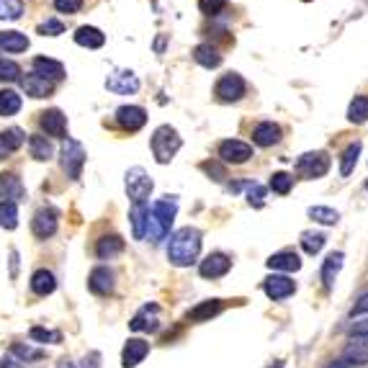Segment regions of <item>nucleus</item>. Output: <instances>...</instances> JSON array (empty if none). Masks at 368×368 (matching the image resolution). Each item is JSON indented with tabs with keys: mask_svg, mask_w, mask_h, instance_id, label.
Instances as JSON below:
<instances>
[{
	"mask_svg": "<svg viewBox=\"0 0 368 368\" xmlns=\"http://www.w3.org/2000/svg\"><path fill=\"white\" fill-rule=\"evenodd\" d=\"M201 232L196 226H183V229H176L170 234L168 242V260L178 268H188L198 260L201 255Z\"/></svg>",
	"mask_w": 368,
	"mask_h": 368,
	"instance_id": "nucleus-1",
	"label": "nucleus"
},
{
	"mask_svg": "<svg viewBox=\"0 0 368 368\" xmlns=\"http://www.w3.org/2000/svg\"><path fill=\"white\" fill-rule=\"evenodd\" d=\"M176 214H178V198L176 196H165L149 206V217H147L149 240L163 242L170 234V226H173V222H176Z\"/></svg>",
	"mask_w": 368,
	"mask_h": 368,
	"instance_id": "nucleus-2",
	"label": "nucleus"
},
{
	"mask_svg": "<svg viewBox=\"0 0 368 368\" xmlns=\"http://www.w3.org/2000/svg\"><path fill=\"white\" fill-rule=\"evenodd\" d=\"M149 147H152V155H155L157 163L168 165V163H173V157L178 155V149L183 147V139H180L176 127L163 124V127H157L155 132H152Z\"/></svg>",
	"mask_w": 368,
	"mask_h": 368,
	"instance_id": "nucleus-3",
	"label": "nucleus"
},
{
	"mask_svg": "<svg viewBox=\"0 0 368 368\" xmlns=\"http://www.w3.org/2000/svg\"><path fill=\"white\" fill-rule=\"evenodd\" d=\"M62 170L67 173L70 180H78L83 176V168H85V149L78 139H70V137H64V144H62Z\"/></svg>",
	"mask_w": 368,
	"mask_h": 368,
	"instance_id": "nucleus-4",
	"label": "nucleus"
},
{
	"mask_svg": "<svg viewBox=\"0 0 368 368\" xmlns=\"http://www.w3.org/2000/svg\"><path fill=\"white\" fill-rule=\"evenodd\" d=\"M127 196L134 201V204H147L149 193H152V188H155V183H152V178L147 176V170L144 168H132L127 170Z\"/></svg>",
	"mask_w": 368,
	"mask_h": 368,
	"instance_id": "nucleus-5",
	"label": "nucleus"
},
{
	"mask_svg": "<svg viewBox=\"0 0 368 368\" xmlns=\"http://www.w3.org/2000/svg\"><path fill=\"white\" fill-rule=\"evenodd\" d=\"M214 93H217V98L224 100V103H237V100L248 93V83H245V78H242L240 72H224V75L217 80Z\"/></svg>",
	"mask_w": 368,
	"mask_h": 368,
	"instance_id": "nucleus-6",
	"label": "nucleus"
},
{
	"mask_svg": "<svg viewBox=\"0 0 368 368\" xmlns=\"http://www.w3.org/2000/svg\"><path fill=\"white\" fill-rule=\"evenodd\" d=\"M297 170H299V176L309 178V180L327 176V170H330V155L322 152V149H317V152H304V155L297 160Z\"/></svg>",
	"mask_w": 368,
	"mask_h": 368,
	"instance_id": "nucleus-7",
	"label": "nucleus"
},
{
	"mask_svg": "<svg viewBox=\"0 0 368 368\" xmlns=\"http://www.w3.org/2000/svg\"><path fill=\"white\" fill-rule=\"evenodd\" d=\"M253 157V147L248 142L240 139H224L219 144V160L224 165H245Z\"/></svg>",
	"mask_w": 368,
	"mask_h": 368,
	"instance_id": "nucleus-8",
	"label": "nucleus"
},
{
	"mask_svg": "<svg viewBox=\"0 0 368 368\" xmlns=\"http://www.w3.org/2000/svg\"><path fill=\"white\" fill-rule=\"evenodd\" d=\"M57 226H59V214L54 209H39L31 219V229H34V237L39 240H50L57 234Z\"/></svg>",
	"mask_w": 368,
	"mask_h": 368,
	"instance_id": "nucleus-9",
	"label": "nucleus"
},
{
	"mask_svg": "<svg viewBox=\"0 0 368 368\" xmlns=\"http://www.w3.org/2000/svg\"><path fill=\"white\" fill-rule=\"evenodd\" d=\"M113 286H116V276H113V270L108 265H98V268L91 270V276H88L91 294H96V297H111Z\"/></svg>",
	"mask_w": 368,
	"mask_h": 368,
	"instance_id": "nucleus-10",
	"label": "nucleus"
},
{
	"mask_svg": "<svg viewBox=\"0 0 368 368\" xmlns=\"http://www.w3.org/2000/svg\"><path fill=\"white\" fill-rule=\"evenodd\" d=\"M263 291H265V297L270 301H283V299H289L294 291H297V283L291 281L289 276H281V273H273L263 281Z\"/></svg>",
	"mask_w": 368,
	"mask_h": 368,
	"instance_id": "nucleus-11",
	"label": "nucleus"
},
{
	"mask_svg": "<svg viewBox=\"0 0 368 368\" xmlns=\"http://www.w3.org/2000/svg\"><path fill=\"white\" fill-rule=\"evenodd\" d=\"M129 327H132L134 333H157V330H160V306L144 304L134 317H132Z\"/></svg>",
	"mask_w": 368,
	"mask_h": 368,
	"instance_id": "nucleus-12",
	"label": "nucleus"
},
{
	"mask_svg": "<svg viewBox=\"0 0 368 368\" xmlns=\"http://www.w3.org/2000/svg\"><path fill=\"white\" fill-rule=\"evenodd\" d=\"M106 88L119 96H129V93L139 91V78L132 70H111L106 78Z\"/></svg>",
	"mask_w": 368,
	"mask_h": 368,
	"instance_id": "nucleus-13",
	"label": "nucleus"
},
{
	"mask_svg": "<svg viewBox=\"0 0 368 368\" xmlns=\"http://www.w3.org/2000/svg\"><path fill=\"white\" fill-rule=\"evenodd\" d=\"M229 268H232V258L224 253L206 255L204 260L198 263V273H201L204 278H222L229 273Z\"/></svg>",
	"mask_w": 368,
	"mask_h": 368,
	"instance_id": "nucleus-14",
	"label": "nucleus"
},
{
	"mask_svg": "<svg viewBox=\"0 0 368 368\" xmlns=\"http://www.w3.org/2000/svg\"><path fill=\"white\" fill-rule=\"evenodd\" d=\"M116 124L124 132H139L147 124V111L142 106H119L116 108Z\"/></svg>",
	"mask_w": 368,
	"mask_h": 368,
	"instance_id": "nucleus-15",
	"label": "nucleus"
},
{
	"mask_svg": "<svg viewBox=\"0 0 368 368\" xmlns=\"http://www.w3.org/2000/svg\"><path fill=\"white\" fill-rule=\"evenodd\" d=\"M149 353V343L142 338H129L124 350H121V366L124 368H137Z\"/></svg>",
	"mask_w": 368,
	"mask_h": 368,
	"instance_id": "nucleus-16",
	"label": "nucleus"
},
{
	"mask_svg": "<svg viewBox=\"0 0 368 368\" xmlns=\"http://www.w3.org/2000/svg\"><path fill=\"white\" fill-rule=\"evenodd\" d=\"M0 196L3 201H23L26 198V188H23L21 178L16 176V173H0Z\"/></svg>",
	"mask_w": 368,
	"mask_h": 368,
	"instance_id": "nucleus-17",
	"label": "nucleus"
},
{
	"mask_svg": "<svg viewBox=\"0 0 368 368\" xmlns=\"http://www.w3.org/2000/svg\"><path fill=\"white\" fill-rule=\"evenodd\" d=\"M39 124H42V129L50 137H59V139H64V134H67V116H64L59 108H50V111H44L42 119H39Z\"/></svg>",
	"mask_w": 368,
	"mask_h": 368,
	"instance_id": "nucleus-18",
	"label": "nucleus"
},
{
	"mask_svg": "<svg viewBox=\"0 0 368 368\" xmlns=\"http://www.w3.org/2000/svg\"><path fill=\"white\" fill-rule=\"evenodd\" d=\"M265 265L270 270H281V273H297L301 268V258L294 250H281V253L270 255L268 260H265Z\"/></svg>",
	"mask_w": 368,
	"mask_h": 368,
	"instance_id": "nucleus-19",
	"label": "nucleus"
},
{
	"mask_svg": "<svg viewBox=\"0 0 368 368\" xmlns=\"http://www.w3.org/2000/svg\"><path fill=\"white\" fill-rule=\"evenodd\" d=\"M281 134L283 132L278 124H273V121H260V124L253 129V142L258 147H273V144L281 142Z\"/></svg>",
	"mask_w": 368,
	"mask_h": 368,
	"instance_id": "nucleus-20",
	"label": "nucleus"
},
{
	"mask_svg": "<svg viewBox=\"0 0 368 368\" xmlns=\"http://www.w3.org/2000/svg\"><path fill=\"white\" fill-rule=\"evenodd\" d=\"M34 75L50 80V83H54V80H64V64L57 62V59H50V57H36Z\"/></svg>",
	"mask_w": 368,
	"mask_h": 368,
	"instance_id": "nucleus-21",
	"label": "nucleus"
},
{
	"mask_svg": "<svg viewBox=\"0 0 368 368\" xmlns=\"http://www.w3.org/2000/svg\"><path fill=\"white\" fill-rule=\"evenodd\" d=\"M21 88L26 91V96H31V98H47V96H52V91H54V83L39 78L34 72H28V75L21 78Z\"/></svg>",
	"mask_w": 368,
	"mask_h": 368,
	"instance_id": "nucleus-22",
	"label": "nucleus"
},
{
	"mask_svg": "<svg viewBox=\"0 0 368 368\" xmlns=\"http://www.w3.org/2000/svg\"><path fill=\"white\" fill-rule=\"evenodd\" d=\"M121 253H124V240H121L119 234H103V237L96 242L98 260H113V258Z\"/></svg>",
	"mask_w": 368,
	"mask_h": 368,
	"instance_id": "nucleus-23",
	"label": "nucleus"
},
{
	"mask_svg": "<svg viewBox=\"0 0 368 368\" xmlns=\"http://www.w3.org/2000/svg\"><path fill=\"white\" fill-rule=\"evenodd\" d=\"M23 142H26V134H23V129L18 127L8 129V132H0V160H8L16 149L21 147Z\"/></svg>",
	"mask_w": 368,
	"mask_h": 368,
	"instance_id": "nucleus-24",
	"label": "nucleus"
},
{
	"mask_svg": "<svg viewBox=\"0 0 368 368\" xmlns=\"http://www.w3.org/2000/svg\"><path fill=\"white\" fill-rule=\"evenodd\" d=\"M75 44H80L85 50H100L106 44V34L96 26H80L75 31Z\"/></svg>",
	"mask_w": 368,
	"mask_h": 368,
	"instance_id": "nucleus-25",
	"label": "nucleus"
},
{
	"mask_svg": "<svg viewBox=\"0 0 368 368\" xmlns=\"http://www.w3.org/2000/svg\"><path fill=\"white\" fill-rule=\"evenodd\" d=\"M28 152H31V157L39 160V163H50L52 157H54V147H52V142L44 134L28 137Z\"/></svg>",
	"mask_w": 368,
	"mask_h": 368,
	"instance_id": "nucleus-26",
	"label": "nucleus"
},
{
	"mask_svg": "<svg viewBox=\"0 0 368 368\" xmlns=\"http://www.w3.org/2000/svg\"><path fill=\"white\" fill-rule=\"evenodd\" d=\"M343 260H345V255L343 253H330L327 255V260L322 263V283H325L327 291L335 286V278H338L340 270H343Z\"/></svg>",
	"mask_w": 368,
	"mask_h": 368,
	"instance_id": "nucleus-27",
	"label": "nucleus"
},
{
	"mask_svg": "<svg viewBox=\"0 0 368 368\" xmlns=\"http://www.w3.org/2000/svg\"><path fill=\"white\" fill-rule=\"evenodd\" d=\"M222 309H224L222 299H206V301H201V304H196L188 311V319H193V322H209V319L217 317Z\"/></svg>",
	"mask_w": 368,
	"mask_h": 368,
	"instance_id": "nucleus-28",
	"label": "nucleus"
},
{
	"mask_svg": "<svg viewBox=\"0 0 368 368\" xmlns=\"http://www.w3.org/2000/svg\"><path fill=\"white\" fill-rule=\"evenodd\" d=\"M147 217H149V206L147 204H134L129 212V222H132V232L134 240H144L147 237Z\"/></svg>",
	"mask_w": 368,
	"mask_h": 368,
	"instance_id": "nucleus-29",
	"label": "nucleus"
},
{
	"mask_svg": "<svg viewBox=\"0 0 368 368\" xmlns=\"http://www.w3.org/2000/svg\"><path fill=\"white\" fill-rule=\"evenodd\" d=\"M57 289V278L52 270H36L34 276H31V291H34L36 297H50L54 294Z\"/></svg>",
	"mask_w": 368,
	"mask_h": 368,
	"instance_id": "nucleus-30",
	"label": "nucleus"
},
{
	"mask_svg": "<svg viewBox=\"0 0 368 368\" xmlns=\"http://www.w3.org/2000/svg\"><path fill=\"white\" fill-rule=\"evenodd\" d=\"M193 59H196L201 67H206V70H214V67H219L222 64L219 50L212 47V44H198L196 50H193Z\"/></svg>",
	"mask_w": 368,
	"mask_h": 368,
	"instance_id": "nucleus-31",
	"label": "nucleus"
},
{
	"mask_svg": "<svg viewBox=\"0 0 368 368\" xmlns=\"http://www.w3.org/2000/svg\"><path fill=\"white\" fill-rule=\"evenodd\" d=\"M0 50L11 52V54H18V52L28 50V39L21 31H0Z\"/></svg>",
	"mask_w": 368,
	"mask_h": 368,
	"instance_id": "nucleus-32",
	"label": "nucleus"
},
{
	"mask_svg": "<svg viewBox=\"0 0 368 368\" xmlns=\"http://www.w3.org/2000/svg\"><path fill=\"white\" fill-rule=\"evenodd\" d=\"M361 149H363V144L358 139L350 142V144L345 147V152H343V160H340V176H343V178H347L355 170V165H358V157H361Z\"/></svg>",
	"mask_w": 368,
	"mask_h": 368,
	"instance_id": "nucleus-33",
	"label": "nucleus"
},
{
	"mask_svg": "<svg viewBox=\"0 0 368 368\" xmlns=\"http://www.w3.org/2000/svg\"><path fill=\"white\" fill-rule=\"evenodd\" d=\"M347 121L353 124H363L368 121V96H355L347 106Z\"/></svg>",
	"mask_w": 368,
	"mask_h": 368,
	"instance_id": "nucleus-34",
	"label": "nucleus"
},
{
	"mask_svg": "<svg viewBox=\"0 0 368 368\" xmlns=\"http://www.w3.org/2000/svg\"><path fill=\"white\" fill-rule=\"evenodd\" d=\"M21 111V96L16 91H0V116H16Z\"/></svg>",
	"mask_w": 368,
	"mask_h": 368,
	"instance_id": "nucleus-35",
	"label": "nucleus"
},
{
	"mask_svg": "<svg viewBox=\"0 0 368 368\" xmlns=\"http://www.w3.org/2000/svg\"><path fill=\"white\" fill-rule=\"evenodd\" d=\"M0 226L3 229H16L18 226V204L0 201Z\"/></svg>",
	"mask_w": 368,
	"mask_h": 368,
	"instance_id": "nucleus-36",
	"label": "nucleus"
},
{
	"mask_svg": "<svg viewBox=\"0 0 368 368\" xmlns=\"http://www.w3.org/2000/svg\"><path fill=\"white\" fill-rule=\"evenodd\" d=\"M309 217L327 226H335L340 222V214L335 209H330V206H309Z\"/></svg>",
	"mask_w": 368,
	"mask_h": 368,
	"instance_id": "nucleus-37",
	"label": "nucleus"
},
{
	"mask_svg": "<svg viewBox=\"0 0 368 368\" xmlns=\"http://www.w3.org/2000/svg\"><path fill=\"white\" fill-rule=\"evenodd\" d=\"M327 237L322 232H301V248H304L306 255H317L325 248Z\"/></svg>",
	"mask_w": 368,
	"mask_h": 368,
	"instance_id": "nucleus-38",
	"label": "nucleus"
},
{
	"mask_svg": "<svg viewBox=\"0 0 368 368\" xmlns=\"http://www.w3.org/2000/svg\"><path fill=\"white\" fill-rule=\"evenodd\" d=\"M23 16V0H0V21H18Z\"/></svg>",
	"mask_w": 368,
	"mask_h": 368,
	"instance_id": "nucleus-39",
	"label": "nucleus"
},
{
	"mask_svg": "<svg viewBox=\"0 0 368 368\" xmlns=\"http://www.w3.org/2000/svg\"><path fill=\"white\" fill-rule=\"evenodd\" d=\"M11 355H13L16 361H42L44 353L39 350V347H31V345H21V343H13L11 345Z\"/></svg>",
	"mask_w": 368,
	"mask_h": 368,
	"instance_id": "nucleus-40",
	"label": "nucleus"
},
{
	"mask_svg": "<svg viewBox=\"0 0 368 368\" xmlns=\"http://www.w3.org/2000/svg\"><path fill=\"white\" fill-rule=\"evenodd\" d=\"M368 363V353H353V350H347L343 358L333 361V366L327 368H355V366H366Z\"/></svg>",
	"mask_w": 368,
	"mask_h": 368,
	"instance_id": "nucleus-41",
	"label": "nucleus"
},
{
	"mask_svg": "<svg viewBox=\"0 0 368 368\" xmlns=\"http://www.w3.org/2000/svg\"><path fill=\"white\" fill-rule=\"evenodd\" d=\"M291 185H294V176H289V173H273L270 176V191L273 193L286 196L291 191Z\"/></svg>",
	"mask_w": 368,
	"mask_h": 368,
	"instance_id": "nucleus-42",
	"label": "nucleus"
},
{
	"mask_svg": "<svg viewBox=\"0 0 368 368\" xmlns=\"http://www.w3.org/2000/svg\"><path fill=\"white\" fill-rule=\"evenodd\" d=\"M18 78H21V67H18L13 59L0 57V80H3V83H13V80Z\"/></svg>",
	"mask_w": 368,
	"mask_h": 368,
	"instance_id": "nucleus-43",
	"label": "nucleus"
},
{
	"mask_svg": "<svg viewBox=\"0 0 368 368\" xmlns=\"http://www.w3.org/2000/svg\"><path fill=\"white\" fill-rule=\"evenodd\" d=\"M245 188H248V204L255 206V209H263V204H265V188H263L260 183H245Z\"/></svg>",
	"mask_w": 368,
	"mask_h": 368,
	"instance_id": "nucleus-44",
	"label": "nucleus"
},
{
	"mask_svg": "<svg viewBox=\"0 0 368 368\" xmlns=\"http://www.w3.org/2000/svg\"><path fill=\"white\" fill-rule=\"evenodd\" d=\"M31 340H36V343H59L62 340V335L57 333V330H47V327H31Z\"/></svg>",
	"mask_w": 368,
	"mask_h": 368,
	"instance_id": "nucleus-45",
	"label": "nucleus"
},
{
	"mask_svg": "<svg viewBox=\"0 0 368 368\" xmlns=\"http://www.w3.org/2000/svg\"><path fill=\"white\" fill-rule=\"evenodd\" d=\"M39 34L42 36H59L64 34V23L57 18H47L44 23H39Z\"/></svg>",
	"mask_w": 368,
	"mask_h": 368,
	"instance_id": "nucleus-46",
	"label": "nucleus"
},
{
	"mask_svg": "<svg viewBox=\"0 0 368 368\" xmlns=\"http://www.w3.org/2000/svg\"><path fill=\"white\" fill-rule=\"evenodd\" d=\"M224 6L226 0H198V11L204 16H217Z\"/></svg>",
	"mask_w": 368,
	"mask_h": 368,
	"instance_id": "nucleus-47",
	"label": "nucleus"
},
{
	"mask_svg": "<svg viewBox=\"0 0 368 368\" xmlns=\"http://www.w3.org/2000/svg\"><path fill=\"white\" fill-rule=\"evenodd\" d=\"M54 8L59 13H78L83 8V0H54Z\"/></svg>",
	"mask_w": 368,
	"mask_h": 368,
	"instance_id": "nucleus-48",
	"label": "nucleus"
},
{
	"mask_svg": "<svg viewBox=\"0 0 368 368\" xmlns=\"http://www.w3.org/2000/svg\"><path fill=\"white\" fill-rule=\"evenodd\" d=\"M361 314H368V291H363L361 297L355 299L353 309H350V317H361Z\"/></svg>",
	"mask_w": 368,
	"mask_h": 368,
	"instance_id": "nucleus-49",
	"label": "nucleus"
},
{
	"mask_svg": "<svg viewBox=\"0 0 368 368\" xmlns=\"http://www.w3.org/2000/svg\"><path fill=\"white\" fill-rule=\"evenodd\" d=\"M347 350H353V353H368V333L353 335V345L347 347Z\"/></svg>",
	"mask_w": 368,
	"mask_h": 368,
	"instance_id": "nucleus-50",
	"label": "nucleus"
},
{
	"mask_svg": "<svg viewBox=\"0 0 368 368\" xmlns=\"http://www.w3.org/2000/svg\"><path fill=\"white\" fill-rule=\"evenodd\" d=\"M201 170H206L209 176H217L214 180H224V178H226L224 168H222V165H217V163H201Z\"/></svg>",
	"mask_w": 368,
	"mask_h": 368,
	"instance_id": "nucleus-51",
	"label": "nucleus"
},
{
	"mask_svg": "<svg viewBox=\"0 0 368 368\" xmlns=\"http://www.w3.org/2000/svg\"><path fill=\"white\" fill-rule=\"evenodd\" d=\"M18 276V253L16 250H11V278Z\"/></svg>",
	"mask_w": 368,
	"mask_h": 368,
	"instance_id": "nucleus-52",
	"label": "nucleus"
},
{
	"mask_svg": "<svg viewBox=\"0 0 368 368\" xmlns=\"http://www.w3.org/2000/svg\"><path fill=\"white\" fill-rule=\"evenodd\" d=\"M0 368H21V363L16 361L13 355H8V358H3V361H0Z\"/></svg>",
	"mask_w": 368,
	"mask_h": 368,
	"instance_id": "nucleus-53",
	"label": "nucleus"
},
{
	"mask_svg": "<svg viewBox=\"0 0 368 368\" xmlns=\"http://www.w3.org/2000/svg\"><path fill=\"white\" fill-rule=\"evenodd\" d=\"M361 333H368V319H363V322H355V325H353V335H361Z\"/></svg>",
	"mask_w": 368,
	"mask_h": 368,
	"instance_id": "nucleus-54",
	"label": "nucleus"
},
{
	"mask_svg": "<svg viewBox=\"0 0 368 368\" xmlns=\"http://www.w3.org/2000/svg\"><path fill=\"white\" fill-rule=\"evenodd\" d=\"M155 50H157V52H163V50H165V36H160V39H157Z\"/></svg>",
	"mask_w": 368,
	"mask_h": 368,
	"instance_id": "nucleus-55",
	"label": "nucleus"
},
{
	"mask_svg": "<svg viewBox=\"0 0 368 368\" xmlns=\"http://www.w3.org/2000/svg\"><path fill=\"white\" fill-rule=\"evenodd\" d=\"M59 368H75V363H70L67 358H62V361H59Z\"/></svg>",
	"mask_w": 368,
	"mask_h": 368,
	"instance_id": "nucleus-56",
	"label": "nucleus"
},
{
	"mask_svg": "<svg viewBox=\"0 0 368 368\" xmlns=\"http://www.w3.org/2000/svg\"><path fill=\"white\" fill-rule=\"evenodd\" d=\"M268 368H283V363H281V361H278V363H276V366H268Z\"/></svg>",
	"mask_w": 368,
	"mask_h": 368,
	"instance_id": "nucleus-57",
	"label": "nucleus"
},
{
	"mask_svg": "<svg viewBox=\"0 0 368 368\" xmlns=\"http://www.w3.org/2000/svg\"><path fill=\"white\" fill-rule=\"evenodd\" d=\"M366 188H368V180H366Z\"/></svg>",
	"mask_w": 368,
	"mask_h": 368,
	"instance_id": "nucleus-58",
	"label": "nucleus"
}]
</instances>
